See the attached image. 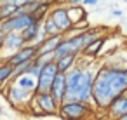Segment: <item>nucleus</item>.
<instances>
[{"instance_id": "nucleus-1", "label": "nucleus", "mask_w": 127, "mask_h": 120, "mask_svg": "<svg viewBox=\"0 0 127 120\" xmlns=\"http://www.w3.org/2000/svg\"><path fill=\"white\" fill-rule=\"evenodd\" d=\"M120 94H127V64L104 63L97 68L94 77L92 106L106 111L110 103Z\"/></svg>"}, {"instance_id": "nucleus-2", "label": "nucleus", "mask_w": 127, "mask_h": 120, "mask_svg": "<svg viewBox=\"0 0 127 120\" xmlns=\"http://www.w3.org/2000/svg\"><path fill=\"white\" fill-rule=\"evenodd\" d=\"M96 71L97 70H94V64L87 68H78V66L71 68L66 73L64 101H78V103L92 104V85H94Z\"/></svg>"}, {"instance_id": "nucleus-3", "label": "nucleus", "mask_w": 127, "mask_h": 120, "mask_svg": "<svg viewBox=\"0 0 127 120\" xmlns=\"http://www.w3.org/2000/svg\"><path fill=\"white\" fill-rule=\"evenodd\" d=\"M92 104L78 103V101H64L59 106L58 117L63 120H85L92 115Z\"/></svg>"}, {"instance_id": "nucleus-4", "label": "nucleus", "mask_w": 127, "mask_h": 120, "mask_svg": "<svg viewBox=\"0 0 127 120\" xmlns=\"http://www.w3.org/2000/svg\"><path fill=\"white\" fill-rule=\"evenodd\" d=\"M2 92L5 96V99L9 101V104L11 106H16V108L18 106H26L30 103V99L35 96V90L26 89V87H21V85H18L14 82H9L2 89Z\"/></svg>"}, {"instance_id": "nucleus-5", "label": "nucleus", "mask_w": 127, "mask_h": 120, "mask_svg": "<svg viewBox=\"0 0 127 120\" xmlns=\"http://www.w3.org/2000/svg\"><path fill=\"white\" fill-rule=\"evenodd\" d=\"M35 21H40L37 19L33 14H16V16H11L7 19L2 21L0 28L4 30V33H11V31H23L25 28H28L32 23Z\"/></svg>"}, {"instance_id": "nucleus-6", "label": "nucleus", "mask_w": 127, "mask_h": 120, "mask_svg": "<svg viewBox=\"0 0 127 120\" xmlns=\"http://www.w3.org/2000/svg\"><path fill=\"white\" fill-rule=\"evenodd\" d=\"M58 73H59V71H58L56 61L47 63V64L42 68L40 75L37 77V89H35V94H38V92H51V87H52L54 78H56Z\"/></svg>"}, {"instance_id": "nucleus-7", "label": "nucleus", "mask_w": 127, "mask_h": 120, "mask_svg": "<svg viewBox=\"0 0 127 120\" xmlns=\"http://www.w3.org/2000/svg\"><path fill=\"white\" fill-rule=\"evenodd\" d=\"M37 56H38V44H26V45H23L19 51L12 52L5 61L11 63L12 66H16V64H19V63H25V61H32V59H35Z\"/></svg>"}, {"instance_id": "nucleus-8", "label": "nucleus", "mask_w": 127, "mask_h": 120, "mask_svg": "<svg viewBox=\"0 0 127 120\" xmlns=\"http://www.w3.org/2000/svg\"><path fill=\"white\" fill-rule=\"evenodd\" d=\"M25 44V38H23V33L21 31H11V33H5V40H4V58L2 61H5L12 52L19 51Z\"/></svg>"}, {"instance_id": "nucleus-9", "label": "nucleus", "mask_w": 127, "mask_h": 120, "mask_svg": "<svg viewBox=\"0 0 127 120\" xmlns=\"http://www.w3.org/2000/svg\"><path fill=\"white\" fill-rule=\"evenodd\" d=\"M35 99H37V103L40 104L42 111L45 113V117L58 115L61 104L54 99V96H52L51 92H38V94H35Z\"/></svg>"}, {"instance_id": "nucleus-10", "label": "nucleus", "mask_w": 127, "mask_h": 120, "mask_svg": "<svg viewBox=\"0 0 127 120\" xmlns=\"http://www.w3.org/2000/svg\"><path fill=\"white\" fill-rule=\"evenodd\" d=\"M49 16L56 21V25L59 26V30H61V33H64V31H68L71 26H73V23H71V19H70V14H68V7H51V11H49Z\"/></svg>"}, {"instance_id": "nucleus-11", "label": "nucleus", "mask_w": 127, "mask_h": 120, "mask_svg": "<svg viewBox=\"0 0 127 120\" xmlns=\"http://www.w3.org/2000/svg\"><path fill=\"white\" fill-rule=\"evenodd\" d=\"M106 113H108V117H110L111 120H118L120 117L127 115V94L117 96V97L110 103V106L106 108Z\"/></svg>"}, {"instance_id": "nucleus-12", "label": "nucleus", "mask_w": 127, "mask_h": 120, "mask_svg": "<svg viewBox=\"0 0 127 120\" xmlns=\"http://www.w3.org/2000/svg\"><path fill=\"white\" fill-rule=\"evenodd\" d=\"M23 38H25V44H40L45 35H44V30H42V21H35L32 23L28 28H25L23 31Z\"/></svg>"}, {"instance_id": "nucleus-13", "label": "nucleus", "mask_w": 127, "mask_h": 120, "mask_svg": "<svg viewBox=\"0 0 127 120\" xmlns=\"http://www.w3.org/2000/svg\"><path fill=\"white\" fill-rule=\"evenodd\" d=\"M51 94L54 96V99L61 104L64 101V94H66V73H58L54 78V84L51 87Z\"/></svg>"}, {"instance_id": "nucleus-14", "label": "nucleus", "mask_w": 127, "mask_h": 120, "mask_svg": "<svg viewBox=\"0 0 127 120\" xmlns=\"http://www.w3.org/2000/svg\"><path fill=\"white\" fill-rule=\"evenodd\" d=\"M64 38L63 33H58V35H51V37H45L40 44H38V54H51L56 51V47L61 44V40Z\"/></svg>"}, {"instance_id": "nucleus-15", "label": "nucleus", "mask_w": 127, "mask_h": 120, "mask_svg": "<svg viewBox=\"0 0 127 120\" xmlns=\"http://www.w3.org/2000/svg\"><path fill=\"white\" fill-rule=\"evenodd\" d=\"M75 64H77V56L75 54H68V56H63V58L56 59V66H58L59 73H68L71 68H75Z\"/></svg>"}, {"instance_id": "nucleus-16", "label": "nucleus", "mask_w": 127, "mask_h": 120, "mask_svg": "<svg viewBox=\"0 0 127 120\" xmlns=\"http://www.w3.org/2000/svg\"><path fill=\"white\" fill-rule=\"evenodd\" d=\"M12 70L14 66L7 61H2L0 63V90H2L9 82H11V77H12Z\"/></svg>"}, {"instance_id": "nucleus-17", "label": "nucleus", "mask_w": 127, "mask_h": 120, "mask_svg": "<svg viewBox=\"0 0 127 120\" xmlns=\"http://www.w3.org/2000/svg\"><path fill=\"white\" fill-rule=\"evenodd\" d=\"M68 14H70V19H71L73 25L87 21V14H85V9L82 5H70L68 7Z\"/></svg>"}, {"instance_id": "nucleus-18", "label": "nucleus", "mask_w": 127, "mask_h": 120, "mask_svg": "<svg viewBox=\"0 0 127 120\" xmlns=\"http://www.w3.org/2000/svg\"><path fill=\"white\" fill-rule=\"evenodd\" d=\"M42 30H44V35L45 37H51V35H58V33H61V30H59V26L56 25V21L47 14L45 18H44V21H42Z\"/></svg>"}, {"instance_id": "nucleus-19", "label": "nucleus", "mask_w": 127, "mask_h": 120, "mask_svg": "<svg viewBox=\"0 0 127 120\" xmlns=\"http://www.w3.org/2000/svg\"><path fill=\"white\" fill-rule=\"evenodd\" d=\"M103 45H104V37H103V38H97V40H94V42H91V44L87 45V49H85L82 54H87V56H91V58L96 59V58L101 54Z\"/></svg>"}, {"instance_id": "nucleus-20", "label": "nucleus", "mask_w": 127, "mask_h": 120, "mask_svg": "<svg viewBox=\"0 0 127 120\" xmlns=\"http://www.w3.org/2000/svg\"><path fill=\"white\" fill-rule=\"evenodd\" d=\"M26 108H28V111H30V115H32V117H37V118H42V117H45V113L42 111V108H40V104L37 103L35 96L30 99V103L26 104Z\"/></svg>"}, {"instance_id": "nucleus-21", "label": "nucleus", "mask_w": 127, "mask_h": 120, "mask_svg": "<svg viewBox=\"0 0 127 120\" xmlns=\"http://www.w3.org/2000/svg\"><path fill=\"white\" fill-rule=\"evenodd\" d=\"M4 40H5V33H4L2 28H0V54H2V51H4Z\"/></svg>"}, {"instance_id": "nucleus-22", "label": "nucleus", "mask_w": 127, "mask_h": 120, "mask_svg": "<svg viewBox=\"0 0 127 120\" xmlns=\"http://www.w3.org/2000/svg\"><path fill=\"white\" fill-rule=\"evenodd\" d=\"M97 2H99V0H84L82 5H96Z\"/></svg>"}, {"instance_id": "nucleus-23", "label": "nucleus", "mask_w": 127, "mask_h": 120, "mask_svg": "<svg viewBox=\"0 0 127 120\" xmlns=\"http://www.w3.org/2000/svg\"><path fill=\"white\" fill-rule=\"evenodd\" d=\"M82 2H84V0H70L71 5H82Z\"/></svg>"}, {"instance_id": "nucleus-24", "label": "nucleus", "mask_w": 127, "mask_h": 120, "mask_svg": "<svg viewBox=\"0 0 127 120\" xmlns=\"http://www.w3.org/2000/svg\"><path fill=\"white\" fill-rule=\"evenodd\" d=\"M113 16L120 18V16H124V12H122V11H118V9H113Z\"/></svg>"}, {"instance_id": "nucleus-25", "label": "nucleus", "mask_w": 127, "mask_h": 120, "mask_svg": "<svg viewBox=\"0 0 127 120\" xmlns=\"http://www.w3.org/2000/svg\"><path fill=\"white\" fill-rule=\"evenodd\" d=\"M2 21H4V16H2V11H0V25H2Z\"/></svg>"}, {"instance_id": "nucleus-26", "label": "nucleus", "mask_w": 127, "mask_h": 120, "mask_svg": "<svg viewBox=\"0 0 127 120\" xmlns=\"http://www.w3.org/2000/svg\"><path fill=\"white\" fill-rule=\"evenodd\" d=\"M0 115H5V111H4V108L0 106Z\"/></svg>"}, {"instance_id": "nucleus-27", "label": "nucleus", "mask_w": 127, "mask_h": 120, "mask_svg": "<svg viewBox=\"0 0 127 120\" xmlns=\"http://www.w3.org/2000/svg\"><path fill=\"white\" fill-rule=\"evenodd\" d=\"M118 120H127V115H124V117H120Z\"/></svg>"}]
</instances>
